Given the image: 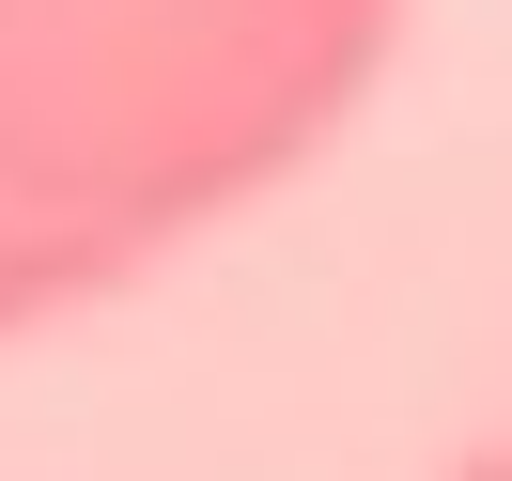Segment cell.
Listing matches in <instances>:
<instances>
[{"label":"cell","mask_w":512,"mask_h":481,"mask_svg":"<svg viewBox=\"0 0 512 481\" xmlns=\"http://www.w3.org/2000/svg\"><path fill=\"white\" fill-rule=\"evenodd\" d=\"M450 481H512V450H466V466H450Z\"/></svg>","instance_id":"cell-3"},{"label":"cell","mask_w":512,"mask_h":481,"mask_svg":"<svg viewBox=\"0 0 512 481\" xmlns=\"http://www.w3.org/2000/svg\"><path fill=\"white\" fill-rule=\"evenodd\" d=\"M404 0H0V218L140 264L280 202L373 109Z\"/></svg>","instance_id":"cell-1"},{"label":"cell","mask_w":512,"mask_h":481,"mask_svg":"<svg viewBox=\"0 0 512 481\" xmlns=\"http://www.w3.org/2000/svg\"><path fill=\"white\" fill-rule=\"evenodd\" d=\"M94 264H78V249H47V233L32 218H0V342H32V326H63V311H94Z\"/></svg>","instance_id":"cell-2"}]
</instances>
